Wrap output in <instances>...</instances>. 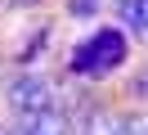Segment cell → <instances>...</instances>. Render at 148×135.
<instances>
[{"label": "cell", "mask_w": 148, "mask_h": 135, "mask_svg": "<svg viewBox=\"0 0 148 135\" xmlns=\"http://www.w3.org/2000/svg\"><path fill=\"white\" fill-rule=\"evenodd\" d=\"M18 5H32V0H18Z\"/></svg>", "instance_id": "ba28073f"}, {"label": "cell", "mask_w": 148, "mask_h": 135, "mask_svg": "<svg viewBox=\"0 0 148 135\" xmlns=\"http://www.w3.org/2000/svg\"><path fill=\"white\" fill-rule=\"evenodd\" d=\"M67 9H72V18H90L94 9H99V0H72Z\"/></svg>", "instance_id": "8992f818"}, {"label": "cell", "mask_w": 148, "mask_h": 135, "mask_svg": "<svg viewBox=\"0 0 148 135\" xmlns=\"http://www.w3.org/2000/svg\"><path fill=\"white\" fill-rule=\"evenodd\" d=\"M9 135H67V122H63V113H58V108H45V113L23 117Z\"/></svg>", "instance_id": "3957f363"}, {"label": "cell", "mask_w": 148, "mask_h": 135, "mask_svg": "<svg viewBox=\"0 0 148 135\" xmlns=\"http://www.w3.org/2000/svg\"><path fill=\"white\" fill-rule=\"evenodd\" d=\"M0 135H9V131H0Z\"/></svg>", "instance_id": "30bf717a"}, {"label": "cell", "mask_w": 148, "mask_h": 135, "mask_svg": "<svg viewBox=\"0 0 148 135\" xmlns=\"http://www.w3.org/2000/svg\"><path fill=\"white\" fill-rule=\"evenodd\" d=\"M121 59H126V32H117V27H103V32H94L90 41L76 50L72 72H81V77H103V72L121 68Z\"/></svg>", "instance_id": "6da1fadb"}, {"label": "cell", "mask_w": 148, "mask_h": 135, "mask_svg": "<svg viewBox=\"0 0 148 135\" xmlns=\"http://www.w3.org/2000/svg\"><path fill=\"white\" fill-rule=\"evenodd\" d=\"M144 90H148V77H144Z\"/></svg>", "instance_id": "9c48e42d"}, {"label": "cell", "mask_w": 148, "mask_h": 135, "mask_svg": "<svg viewBox=\"0 0 148 135\" xmlns=\"http://www.w3.org/2000/svg\"><path fill=\"white\" fill-rule=\"evenodd\" d=\"M121 135H148V117H130V122L121 126Z\"/></svg>", "instance_id": "52a82bcc"}, {"label": "cell", "mask_w": 148, "mask_h": 135, "mask_svg": "<svg viewBox=\"0 0 148 135\" xmlns=\"http://www.w3.org/2000/svg\"><path fill=\"white\" fill-rule=\"evenodd\" d=\"M9 108L23 113V117L54 108V90H49V81L40 77V72H23V77H14V86H9Z\"/></svg>", "instance_id": "7a4b0ae2"}, {"label": "cell", "mask_w": 148, "mask_h": 135, "mask_svg": "<svg viewBox=\"0 0 148 135\" xmlns=\"http://www.w3.org/2000/svg\"><path fill=\"white\" fill-rule=\"evenodd\" d=\"M117 14H121V23L130 32L148 36V0H117Z\"/></svg>", "instance_id": "277c9868"}, {"label": "cell", "mask_w": 148, "mask_h": 135, "mask_svg": "<svg viewBox=\"0 0 148 135\" xmlns=\"http://www.w3.org/2000/svg\"><path fill=\"white\" fill-rule=\"evenodd\" d=\"M121 117L112 113V108H94L90 117H85V135H121Z\"/></svg>", "instance_id": "5b68a950"}]
</instances>
